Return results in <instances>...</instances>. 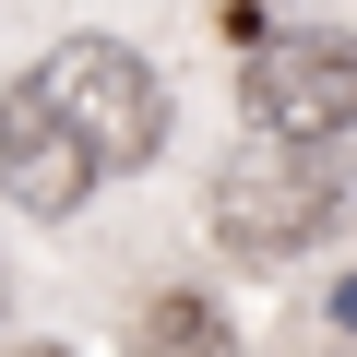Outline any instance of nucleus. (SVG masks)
Returning <instances> with one entry per match:
<instances>
[{
  "mask_svg": "<svg viewBox=\"0 0 357 357\" xmlns=\"http://www.w3.org/2000/svg\"><path fill=\"white\" fill-rule=\"evenodd\" d=\"M36 84H48L60 119L84 131L96 178H131V167L167 155V72H155L143 48H119V36H60V48L36 60Z\"/></svg>",
  "mask_w": 357,
  "mask_h": 357,
  "instance_id": "2",
  "label": "nucleus"
},
{
  "mask_svg": "<svg viewBox=\"0 0 357 357\" xmlns=\"http://www.w3.org/2000/svg\"><path fill=\"white\" fill-rule=\"evenodd\" d=\"M333 321H345V333H357V274H345V286H333Z\"/></svg>",
  "mask_w": 357,
  "mask_h": 357,
  "instance_id": "6",
  "label": "nucleus"
},
{
  "mask_svg": "<svg viewBox=\"0 0 357 357\" xmlns=\"http://www.w3.org/2000/svg\"><path fill=\"white\" fill-rule=\"evenodd\" d=\"M36 357H60V345H36Z\"/></svg>",
  "mask_w": 357,
  "mask_h": 357,
  "instance_id": "7",
  "label": "nucleus"
},
{
  "mask_svg": "<svg viewBox=\"0 0 357 357\" xmlns=\"http://www.w3.org/2000/svg\"><path fill=\"white\" fill-rule=\"evenodd\" d=\"M333 215H345V143H274L262 131L215 167V250H238V262H286Z\"/></svg>",
  "mask_w": 357,
  "mask_h": 357,
  "instance_id": "1",
  "label": "nucleus"
},
{
  "mask_svg": "<svg viewBox=\"0 0 357 357\" xmlns=\"http://www.w3.org/2000/svg\"><path fill=\"white\" fill-rule=\"evenodd\" d=\"M0 191H13L36 227L84 215V191H96V155H84V131L60 119V96H48L36 72L0 96Z\"/></svg>",
  "mask_w": 357,
  "mask_h": 357,
  "instance_id": "4",
  "label": "nucleus"
},
{
  "mask_svg": "<svg viewBox=\"0 0 357 357\" xmlns=\"http://www.w3.org/2000/svg\"><path fill=\"white\" fill-rule=\"evenodd\" d=\"M131 357H227V321H215V298H191V286L143 298V310H131Z\"/></svg>",
  "mask_w": 357,
  "mask_h": 357,
  "instance_id": "5",
  "label": "nucleus"
},
{
  "mask_svg": "<svg viewBox=\"0 0 357 357\" xmlns=\"http://www.w3.org/2000/svg\"><path fill=\"white\" fill-rule=\"evenodd\" d=\"M238 96L274 143H345L357 131V36L333 24H262L238 48Z\"/></svg>",
  "mask_w": 357,
  "mask_h": 357,
  "instance_id": "3",
  "label": "nucleus"
}]
</instances>
